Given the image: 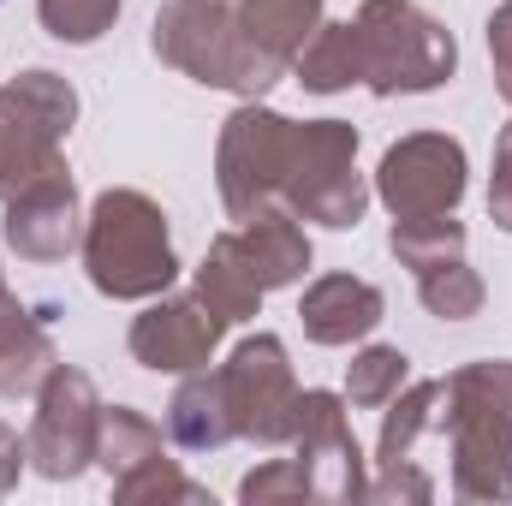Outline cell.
I'll return each mask as SVG.
<instances>
[{
    "mask_svg": "<svg viewBox=\"0 0 512 506\" xmlns=\"http://www.w3.org/2000/svg\"><path fill=\"white\" fill-rule=\"evenodd\" d=\"M78 251H84L90 286L102 298H120V304H149L179 280V256L167 239L161 203L131 191V185H114L90 203Z\"/></svg>",
    "mask_w": 512,
    "mask_h": 506,
    "instance_id": "obj_1",
    "label": "cell"
},
{
    "mask_svg": "<svg viewBox=\"0 0 512 506\" xmlns=\"http://www.w3.org/2000/svg\"><path fill=\"white\" fill-rule=\"evenodd\" d=\"M441 435L453 441V495L512 501V364H465L447 376Z\"/></svg>",
    "mask_w": 512,
    "mask_h": 506,
    "instance_id": "obj_2",
    "label": "cell"
},
{
    "mask_svg": "<svg viewBox=\"0 0 512 506\" xmlns=\"http://www.w3.org/2000/svg\"><path fill=\"white\" fill-rule=\"evenodd\" d=\"M155 54L173 72H185V78H197L209 90L251 96V102L268 84L286 78V66L268 60L251 36H245L233 0H167L155 12Z\"/></svg>",
    "mask_w": 512,
    "mask_h": 506,
    "instance_id": "obj_3",
    "label": "cell"
},
{
    "mask_svg": "<svg viewBox=\"0 0 512 506\" xmlns=\"http://www.w3.org/2000/svg\"><path fill=\"white\" fill-rule=\"evenodd\" d=\"M352 24H358V42H364V84L376 96L441 90L459 66L453 36L417 0H364V12Z\"/></svg>",
    "mask_w": 512,
    "mask_h": 506,
    "instance_id": "obj_4",
    "label": "cell"
},
{
    "mask_svg": "<svg viewBox=\"0 0 512 506\" xmlns=\"http://www.w3.org/2000/svg\"><path fill=\"white\" fill-rule=\"evenodd\" d=\"M280 209L322 227H358L370 209V185L358 173V126L346 120H304L292 143V173Z\"/></svg>",
    "mask_w": 512,
    "mask_h": 506,
    "instance_id": "obj_5",
    "label": "cell"
},
{
    "mask_svg": "<svg viewBox=\"0 0 512 506\" xmlns=\"http://www.w3.org/2000/svg\"><path fill=\"white\" fill-rule=\"evenodd\" d=\"M72 120H78V90L48 66H30L0 90V203L54 161H66L60 143Z\"/></svg>",
    "mask_w": 512,
    "mask_h": 506,
    "instance_id": "obj_6",
    "label": "cell"
},
{
    "mask_svg": "<svg viewBox=\"0 0 512 506\" xmlns=\"http://www.w3.org/2000/svg\"><path fill=\"white\" fill-rule=\"evenodd\" d=\"M292 143L298 126L274 108L245 102L215 143V185H221V209L233 221H256L262 209H280L286 173H292Z\"/></svg>",
    "mask_w": 512,
    "mask_h": 506,
    "instance_id": "obj_7",
    "label": "cell"
},
{
    "mask_svg": "<svg viewBox=\"0 0 512 506\" xmlns=\"http://www.w3.org/2000/svg\"><path fill=\"white\" fill-rule=\"evenodd\" d=\"M102 393L96 381L72 364H54L36 387V423H30V465L48 483H72L84 465H96V441H102Z\"/></svg>",
    "mask_w": 512,
    "mask_h": 506,
    "instance_id": "obj_8",
    "label": "cell"
},
{
    "mask_svg": "<svg viewBox=\"0 0 512 506\" xmlns=\"http://www.w3.org/2000/svg\"><path fill=\"white\" fill-rule=\"evenodd\" d=\"M221 387H227V411L239 441L256 447H286L292 435V411H298V381L286 364L280 334H251L233 346V358L221 364Z\"/></svg>",
    "mask_w": 512,
    "mask_h": 506,
    "instance_id": "obj_9",
    "label": "cell"
},
{
    "mask_svg": "<svg viewBox=\"0 0 512 506\" xmlns=\"http://www.w3.org/2000/svg\"><path fill=\"white\" fill-rule=\"evenodd\" d=\"M376 197L393 209V221L459 209V197H465V149H459V137H441V131L399 137L382 155V167H376Z\"/></svg>",
    "mask_w": 512,
    "mask_h": 506,
    "instance_id": "obj_10",
    "label": "cell"
},
{
    "mask_svg": "<svg viewBox=\"0 0 512 506\" xmlns=\"http://www.w3.org/2000/svg\"><path fill=\"white\" fill-rule=\"evenodd\" d=\"M286 447L304 465L316 501H364V489H370L364 483V453H358V435H352V417H346L340 393H328V387L298 393Z\"/></svg>",
    "mask_w": 512,
    "mask_h": 506,
    "instance_id": "obj_11",
    "label": "cell"
},
{
    "mask_svg": "<svg viewBox=\"0 0 512 506\" xmlns=\"http://www.w3.org/2000/svg\"><path fill=\"white\" fill-rule=\"evenodd\" d=\"M221 334H227V322L197 292H173V298L161 292L131 322V358L143 370H155V376H191V370H203L215 358Z\"/></svg>",
    "mask_w": 512,
    "mask_h": 506,
    "instance_id": "obj_12",
    "label": "cell"
},
{
    "mask_svg": "<svg viewBox=\"0 0 512 506\" xmlns=\"http://www.w3.org/2000/svg\"><path fill=\"white\" fill-rule=\"evenodd\" d=\"M6 245L24 256V262H60L84 239V215H78V185H72V167L54 161L48 173H36L30 185H18L6 197V221H0Z\"/></svg>",
    "mask_w": 512,
    "mask_h": 506,
    "instance_id": "obj_13",
    "label": "cell"
},
{
    "mask_svg": "<svg viewBox=\"0 0 512 506\" xmlns=\"http://www.w3.org/2000/svg\"><path fill=\"white\" fill-rule=\"evenodd\" d=\"M382 316V292L358 274H322L304 286V304H298V322L316 346H358L364 334L382 328Z\"/></svg>",
    "mask_w": 512,
    "mask_h": 506,
    "instance_id": "obj_14",
    "label": "cell"
},
{
    "mask_svg": "<svg viewBox=\"0 0 512 506\" xmlns=\"http://www.w3.org/2000/svg\"><path fill=\"white\" fill-rule=\"evenodd\" d=\"M233 239H239V256L251 262V274H256L262 292L298 286L304 268H310V239H304V227H298L292 209H262L256 221H239V227H233Z\"/></svg>",
    "mask_w": 512,
    "mask_h": 506,
    "instance_id": "obj_15",
    "label": "cell"
},
{
    "mask_svg": "<svg viewBox=\"0 0 512 506\" xmlns=\"http://www.w3.org/2000/svg\"><path fill=\"white\" fill-rule=\"evenodd\" d=\"M54 370V340L36 310H24L0 280V399H30Z\"/></svg>",
    "mask_w": 512,
    "mask_h": 506,
    "instance_id": "obj_16",
    "label": "cell"
},
{
    "mask_svg": "<svg viewBox=\"0 0 512 506\" xmlns=\"http://www.w3.org/2000/svg\"><path fill=\"white\" fill-rule=\"evenodd\" d=\"M167 435L185 447V453H215L227 441H239L233 429V411H227V387H221V370H191L179 381L173 405H167Z\"/></svg>",
    "mask_w": 512,
    "mask_h": 506,
    "instance_id": "obj_17",
    "label": "cell"
},
{
    "mask_svg": "<svg viewBox=\"0 0 512 506\" xmlns=\"http://www.w3.org/2000/svg\"><path fill=\"white\" fill-rule=\"evenodd\" d=\"M227 328L233 322H251L256 304H262V286H256L251 262L239 256V239L233 233H221L215 245H209V256H203V268H197V286H191Z\"/></svg>",
    "mask_w": 512,
    "mask_h": 506,
    "instance_id": "obj_18",
    "label": "cell"
},
{
    "mask_svg": "<svg viewBox=\"0 0 512 506\" xmlns=\"http://www.w3.org/2000/svg\"><path fill=\"white\" fill-rule=\"evenodd\" d=\"M233 12H239L245 36H251L268 60H280V66H292L298 48L322 24V0H233Z\"/></svg>",
    "mask_w": 512,
    "mask_h": 506,
    "instance_id": "obj_19",
    "label": "cell"
},
{
    "mask_svg": "<svg viewBox=\"0 0 512 506\" xmlns=\"http://www.w3.org/2000/svg\"><path fill=\"white\" fill-rule=\"evenodd\" d=\"M292 72H298V84L316 90V96H334V90L364 84V42H358V24H316V36L298 48Z\"/></svg>",
    "mask_w": 512,
    "mask_h": 506,
    "instance_id": "obj_20",
    "label": "cell"
},
{
    "mask_svg": "<svg viewBox=\"0 0 512 506\" xmlns=\"http://www.w3.org/2000/svg\"><path fill=\"white\" fill-rule=\"evenodd\" d=\"M441 399L447 381H405L382 405V441H376V465H399L417 453V441L429 429H441Z\"/></svg>",
    "mask_w": 512,
    "mask_h": 506,
    "instance_id": "obj_21",
    "label": "cell"
},
{
    "mask_svg": "<svg viewBox=\"0 0 512 506\" xmlns=\"http://www.w3.org/2000/svg\"><path fill=\"white\" fill-rule=\"evenodd\" d=\"M161 453V429L143 417V411H131V405H108L102 411V441H96V465L120 483L131 477L137 465H149Z\"/></svg>",
    "mask_w": 512,
    "mask_h": 506,
    "instance_id": "obj_22",
    "label": "cell"
},
{
    "mask_svg": "<svg viewBox=\"0 0 512 506\" xmlns=\"http://www.w3.org/2000/svg\"><path fill=\"white\" fill-rule=\"evenodd\" d=\"M387 251L399 256L405 268H435V262H453L465 256V221L447 209V215H417V221H393L387 233Z\"/></svg>",
    "mask_w": 512,
    "mask_h": 506,
    "instance_id": "obj_23",
    "label": "cell"
},
{
    "mask_svg": "<svg viewBox=\"0 0 512 506\" xmlns=\"http://www.w3.org/2000/svg\"><path fill=\"white\" fill-rule=\"evenodd\" d=\"M417 298H423V310L441 316V322H471L489 292H483V274H477L465 256H453V262H435V268L417 274Z\"/></svg>",
    "mask_w": 512,
    "mask_h": 506,
    "instance_id": "obj_24",
    "label": "cell"
},
{
    "mask_svg": "<svg viewBox=\"0 0 512 506\" xmlns=\"http://www.w3.org/2000/svg\"><path fill=\"white\" fill-rule=\"evenodd\" d=\"M411 381V358L399 346H364L352 364H346V399L358 411H382L387 399Z\"/></svg>",
    "mask_w": 512,
    "mask_h": 506,
    "instance_id": "obj_25",
    "label": "cell"
},
{
    "mask_svg": "<svg viewBox=\"0 0 512 506\" xmlns=\"http://www.w3.org/2000/svg\"><path fill=\"white\" fill-rule=\"evenodd\" d=\"M36 18L54 42H96L102 30H114L120 0H36Z\"/></svg>",
    "mask_w": 512,
    "mask_h": 506,
    "instance_id": "obj_26",
    "label": "cell"
},
{
    "mask_svg": "<svg viewBox=\"0 0 512 506\" xmlns=\"http://www.w3.org/2000/svg\"><path fill=\"white\" fill-rule=\"evenodd\" d=\"M114 501H126V506H143V501H209L167 453H155L149 465H137L131 477H120L114 483Z\"/></svg>",
    "mask_w": 512,
    "mask_h": 506,
    "instance_id": "obj_27",
    "label": "cell"
},
{
    "mask_svg": "<svg viewBox=\"0 0 512 506\" xmlns=\"http://www.w3.org/2000/svg\"><path fill=\"white\" fill-rule=\"evenodd\" d=\"M239 501H251V506L316 501V489H310V477H304V465H298V459H268V465H256L251 477L239 483Z\"/></svg>",
    "mask_w": 512,
    "mask_h": 506,
    "instance_id": "obj_28",
    "label": "cell"
},
{
    "mask_svg": "<svg viewBox=\"0 0 512 506\" xmlns=\"http://www.w3.org/2000/svg\"><path fill=\"white\" fill-rule=\"evenodd\" d=\"M364 495H370V501H429L435 483H429L411 459H399V465H382V477H376Z\"/></svg>",
    "mask_w": 512,
    "mask_h": 506,
    "instance_id": "obj_29",
    "label": "cell"
},
{
    "mask_svg": "<svg viewBox=\"0 0 512 506\" xmlns=\"http://www.w3.org/2000/svg\"><path fill=\"white\" fill-rule=\"evenodd\" d=\"M489 215H495V227L512 233V126L501 131V143H495V179H489Z\"/></svg>",
    "mask_w": 512,
    "mask_h": 506,
    "instance_id": "obj_30",
    "label": "cell"
},
{
    "mask_svg": "<svg viewBox=\"0 0 512 506\" xmlns=\"http://www.w3.org/2000/svg\"><path fill=\"white\" fill-rule=\"evenodd\" d=\"M489 54H495V90L512 108V0L495 6V18H489Z\"/></svg>",
    "mask_w": 512,
    "mask_h": 506,
    "instance_id": "obj_31",
    "label": "cell"
},
{
    "mask_svg": "<svg viewBox=\"0 0 512 506\" xmlns=\"http://www.w3.org/2000/svg\"><path fill=\"white\" fill-rule=\"evenodd\" d=\"M24 459H30V441H24L12 423H0V495H12V489H18Z\"/></svg>",
    "mask_w": 512,
    "mask_h": 506,
    "instance_id": "obj_32",
    "label": "cell"
}]
</instances>
